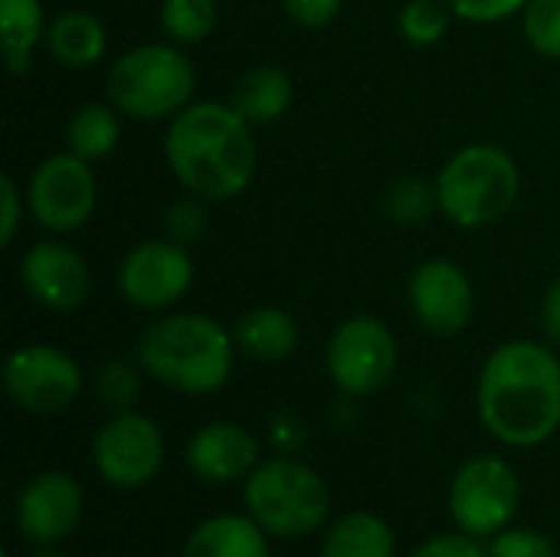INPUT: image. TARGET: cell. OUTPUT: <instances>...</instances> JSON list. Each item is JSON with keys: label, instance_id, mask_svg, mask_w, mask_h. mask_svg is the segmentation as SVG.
Masks as SVG:
<instances>
[{"label": "cell", "instance_id": "obj_11", "mask_svg": "<svg viewBox=\"0 0 560 557\" xmlns=\"http://www.w3.org/2000/svg\"><path fill=\"white\" fill-rule=\"evenodd\" d=\"M7 397L36 417L62 414L82 391V368L72 355L52 345H23L3 361Z\"/></svg>", "mask_w": 560, "mask_h": 557}, {"label": "cell", "instance_id": "obj_17", "mask_svg": "<svg viewBox=\"0 0 560 557\" xmlns=\"http://www.w3.org/2000/svg\"><path fill=\"white\" fill-rule=\"evenodd\" d=\"M180 557H272V548L266 529L253 515L220 512L187 535Z\"/></svg>", "mask_w": 560, "mask_h": 557}, {"label": "cell", "instance_id": "obj_16", "mask_svg": "<svg viewBox=\"0 0 560 557\" xmlns=\"http://www.w3.org/2000/svg\"><path fill=\"white\" fill-rule=\"evenodd\" d=\"M259 463V440L233 420L203 423L187 443V469L207 486L246 483Z\"/></svg>", "mask_w": 560, "mask_h": 557}, {"label": "cell", "instance_id": "obj_26", "mask_svg": "<svg viewBox=\"0 0 560 557\" xmlns=\"http://www.w3.org/2000/svg\"><path fill=\"white\" fill-rule=\"evenodd\" d=\"M141 364L138 361H125V358H112L95 371V397L108 414H125L138 407L141 397Z\"/></svg>", "mask_w": 560, "mask_h": 557}, {"label": "cell", "instance_id": "obj_27", "mask_svg": "<svg viewBox=\"0 0 560 557\" xmlns=\"http://www.w3.org/2000/svg\"><path fill=\"white\" fill-rule=\"evenodd\" d=\"M450 23L453 10L446 0H407L397 16L400 36L410 46H436L450 33Z\"/></svg>", "mask_w": 560, "mask_h": 557}, {"label": "cell", "instance_id": "obj_2", "mask_svg": "<svg viewBox=\"0 0 560 557\" xmlns=\"http://www.w3.org/2000/svg\"><path fill=\"white\" fill-rule=\"evenodd\" d=\"M164 158L187 194L233 200L256 177L253 125L230 102H190L167 125Z\"/></svg>", "mask_w": 560, "mask_h": 557}, {"label": "cell", "instance_id": "obj_37", "mask_svg": "<svg viewBox=\"0 0 560 557\" xmlns=\"http://www.w3.org/2000/svg\"><path fill=\"white\" fill-rule=\"evenodd\" d=\"M30 557H62L56 548H33V555Z\"/></svg>", "mask_w": 560, "mask_h": 557}, {"label": "cell", "instance_id": "obj_35", "mask_svg": "<svg viewBox=\"0 0 560 557\" xmlns=\"http://www.w3.org/2000/svg\"><path fill=\"white\" fill-rule=\"evenodd\" d=\"M269 437H272V446H276L282 456H295V450L302 446L305 430H302L299 417H292V414H279V417L269 423Z\"/></svg>", "mask_w": 560, "mask_h": 557}, {"label": "cell", "instance_id": "obj_25", "mask_svg": "<svg viewBox=\"0 0 560 557\" xmlns=\"http://www.w3.org/2000/svg\"><path fill=\"white\" fill-rule=\"evenodd\" d=\"M161 30L177 46H197L217 30V0H161Z\"/></svg>", "mask_w": 560, "mask_h": 557}, {"label": "cell", "instance_id": "obj_32", "mask_svg": "<svg viewBox=\"0 0 560 557\" xmlns=\"http://www.w3.org/2000/svg\"><path fill=\"white\" fill-rule=\"evenodd\" d=\"M23 213H26V190L10 174H3L0 177V246H10L16 240Z\"/></svg>", "mask_w": 560, "mask_h": 557}, {"label": "cell", "instance_id": "obj_1", "mask_svg": "<svg viewBox=\"0 0 560 557\" xmlns=\"http://www.w3.org/2000/svg\"><path fill=\"white\" fill-rule=\"evenodd\" d=\"M482 427L512 450H538L560 430V358L545 341L499 345L476 384Z\"/></svg>", "mask_w": 560, "mask_h": 557}, {"label": "cell", "instance_id": "obj_7", "mask_svg": "<svg viewBox=\"0 0 560 557\" xmlns=\"http://www.w3.org/2000/svg\"><path fill=\"white\" fill-rule=\"evenodd\" d=\"M446 509L459 532L489 542L515 522L522 509V479L515 466L495 453L472 456L456 469Z\"/></svg>", "mask_w": 560, "mask_h": 557}, {"label": "cell", "instance_id": "obj_14", "mask_svg": "<svg viewBox=\"0 0 560 557\" xmlns=\"http://www.w3.org/2000/svg\"><path fill=\"white\" fill-rule=\"evenodd\" d=\"M407 302L413 318L440 338H453L469 328L476 315V289L466 269L446 256L423 259L410 282H407Z\"/></svg>", "mask_w": 560, "mask_h": 557}, {"label": "cell", "instance_id": "obj_4", "mask_svg": "<svg viewBox=\"0 0 560 557\" xmlns=\"http://www.w3.org/2000/svg\"><path fill=\"white\" fill-rule=\"evenodd\" d=\"M440 213L459 230H482L512 213L522 194L518 161L499 144H466L436 174Z\"/></svg>", "mask_w": 560, "mask_h": 557}, {"label": "cell", "instance_id": "obj_21", "mask_svg": "<svg viewBox=\"0 0 560 557\" xmlns=\"http://www.w3.org/2000/svg\"><path fill=\"white\" fill-rule=\"evenodd\" d=\"M322 557H397V532L377 512H345L328 525Z\"/></svg>", "mask_w": 560, "mask_h": 557}, {"label": "cell", "instance_id": "obj_22", "mask_svg": "<svg viewBox=\"0 0 560 557\" xmlns=\"http://www.w3.org/2000/svg\"><path fill=\"white\" fill-rule=\"evenodd\" d=\"M46 13L39 0H0V36L7 72L23 76L33 66V49L46 39Z\"/></svg>", "mask_w": 560, "mask_h": 557}, {"label": "cell", "instance_id": "obj_28", "mask_svg": "<svg viewBox=\"0 0 560 557\" xmlns=\"http://www.w3.org/2000/svg\"><path fill=\"white\" fill-rule=\"evenodd\" d=\"M207 204H210V200H203V197H197V194L177 197V200L167 207V213H164V236L174 240V243H180V246H187V250H190L194 243H200V236H203L207 227H210Z\"/></svg>", "mask_w": 560, "mask_h": 557}, {"label": "cell", "instance_id": "obj_29", "mask_svg": "<svg viewBox=\"0 0 560 557\" xmlns=\"http://www.w3.org/2000/svg\"><path fill=\"white\" fill-rule=\"evenodd\" d=\"M522 20L528 46L548 59H560V0H528Z\"/></svg>", "mask_w": 560, "mask_h": 557}, {"label": "cell", "instance_id": "obj_19", "mask_svg": "<svg viewBox=\"0 0 560 557\" xmlns=\"http://www.w3.org/2000/svg\"><path fill=\"white\" fill-rule=\"evenodd\" d=\"M46 53L66 66V69H89L95 66L108 49V30L105 23L89 10H62L49 26L43 39Z\"/></svg>", "mask_w": 560, "mask_h": 557}, {"label": "cell", "instance_id": "obj_33", "mask_svg": "<svg viewBox=\"0 0 560 557\" xmlns=\"http://www.w3.org/2000/svg\"><path fill=\"white\" fill-rule=\"evenodd\" d=\"M345 0H282V10L292 23L305 30H325L338 20Z\"/></svg>", "mask_w": 560, "mask_h": 557}, {"label": "cell", "instance_id": "obj_34", "mask_svg": "<svg viewBox=\"0 0 560 557\" xmlns=\"http://www.w3.org/2000/svg\"><path fill=\"white\" fill-rule=\"evenodd\" d=\"M410 557H489V552L479 538L466 532H446V535L427 538Z\"/></svg>", "mask_w": 560, "mask_h": 557}, {"label": "cell", "instance_id": "obj_10", "mask_svg": "<svg viewBox=\"0 0 560 557\" xmlns=\"http://www.w3.org/2000/svg\"><path fill=\"white\" fill-rule=\"evenodd\" d=\"M164 433L138 410L112 414L92 440V466L112 489L135 492L158 479L164 466Z\"/></svg>", "mask_w": 560, "mask_h": 557}, {"label": "cell", "instance_id": "obj_6", "mask_svg": "<svg viewBox=\"0 0 560 557\" xmlns=\"http://www.w3.org/2000/svg\"><path fill=\"white\" fill-rule=\"evenodd\" d=\"M243 509L269 538H308L331 515V492L322 473L295 456L262 460L243 483Z\"/></svg>", "mask_w": 560, "mask_h": 557}, {"label": "cell", "instance_id": "obj_30", "mask_svg": "<svg viewBox=\"0 0 560 557\" xmlns=\"http://www.w3.org/2000/svg\"><path fill=\"white\" fill-rule=\"evenodd\" d=\"M489 557H560L558 545L538 529H505L489 538Z\"/></svg>", "mask_w": 560, "mask_h": 557}, {"label": "cell", "instance_id": "obj_24", "mask_svg": "<svg viewBox=\"0 0 560 557\" xmlns=\"http://www.w3.org/2000/svg\"><path fill=\"white\" fill-rule=\"evenodd\" d=\"M384 213L394 223L404 227H417L427 223L433 213H440V194H436V181H423L413 174L394 177L384 190Z\"/></svg>", "mask_w": 560, "mask_h": 557}, {"label": "cell", "instance_id": "obj_31", "mask_svg": "<svg viewBox=\"0 0 560 557\" xmlns=\"http://www.w3.org/2000/svg\"><path fill=\"white\" fill-rule=\"evenodd\" d=\"M453 16L466 23H499L528 7V0H446Z\"/></svg>", "mask_w": 560, "mask_h": 557}, {"label": "cell", "instance_id": "obj_36", "mask_svg": "<svg viewBox=\"0 0 560 557\" xmlns=\"http://www.w3.org/2000/svg\"><path fill=\"white\" fill-rule=\"evenodd\" d=\"M541 332L551 345H560V276L541 299Z\"/></svg>", "mask_w": 560, "mask_h": 557}, {"label": "cell", "instance_id": "obj_12", "mask_svg": "<svg viewBox=\"0 0 560 557\" xmlns=\"http://www.w3.org/2000/svg\"><path fill=\"white\" fill-rule=\"evenodd\" d=\"M194 286V259L174 240H144L118 263V292L141 312H167Z\"/></svg>", "mask_w": 560, "mask_h": 557}, {"label": "cell", "instance_id": "obj_3", "mask_svg": "<svg viewBox=\"0 0 560 557\" xmlns=\"http://www.w3.org/2000/svg\"><path fill=\"white\" fill-rule=\"evenodd\" d=\"M135 361L164 391L207 397L230 384L236 361L233 328L203 312H171L138 335Z\"/></svg>", "mask_w": 560, "mask_h": 557}, {"label": "cell", "instance_id": "obj_8", "mask_svg": "<svg viewBox=\"0 0 560 557\" xmlns=\"http://www.w3.org/2000/svg\"><path fill=\"white\" fill-rule=\"evenodd\" d=\"M400 345L390 325L377 315L345 318L325 348V368L331 384L345 397H371L397 374Z\"/></svg>", "mask_w": 560, "mask_h": 557}, {"label": "cell", "instance_id": "obj_20", "mask_svg": "<svg viewBox=\"0 0 560 557\" xmlns=\"http://www.w3.org/2000/svg\"><path fill=\"white\" fill-rule=\"evenodd\" d=\"M292 76L279 66H253L246 69L233 89H230V105L256 128V125H272L279 121L289 105H292Z\"/></svg>", "mask_w": 560, "mask_h": 557}, {"label": "cell", "instance_id": "obj_23", "mask_svg": "<svg viewBox=\"0 0 560 557\" xmlns=\"http://www.w3.org/2000/svg\"><path fill=\"white\" fill-rule=\"evenodd\" d=\"M121 141V118L112 102H85L66 121V151L82 161H105Z\"/></svg>", "mask_w": 560, "mask_h": 557}, {"label": "cell", "instance_id": "obj_5", "mask_svg": "<svg viewBox=\"0 0 560 557\" xmlns=\"http://www.w3.org/2000/svg\"><path fill=\"white\" fill-rule=\"evenodd\" d=\"M105 92L108 102L135 121L174 118L194 102L197 69L177 43H141L108 66Z\"/></svg>", "mask_w": 560, "mask_h": 557}, {"label": "cell", "instance_id": "obj_18", "mask_svg": "<svg viewBox=\"0 0 560 557\" xmlns=\"http://www.w3.org/2000/svg\"><path fill=\"white\" fill-rule=\"evenodd\" d=\"M236 351L259 364H279L299 348V322L279 305H256L233 325Z\"/></svg>", "mask_w": 560, "mask_h": 557}, {"label": "cell", "instance_id": "obj_15", "mask_svg": "<svg viewBox=\"0 0 560 557\" xmlns=\"http://www.w3.org/2000/svg\"><path fill=\"white\" fill-rule=\"evenodd\" d=\"M20 282L46 312H75L92 292V269L69 243L39 240L20 256Z\"/></svg>", "mask_w": 560, "mask_h": 557}, {"label": "cell", "instance_id": "obj_13", "mask_svg": "<svg viewBox=\"0 0 560 557\" xmlns=\"http://www.w3.org/2000/svg\"><path fill=\"white\" fill-rule=\"evenodd\" d=\"M85 512L82 486L59 469L30 476L13 499V525L33 548H56L66 542Z\"/></svg>", "mask_w": 560, "mask_h": 557}, {"label": "cell", "instance_id": "obj_9", "mask_svg": "<svg viewBox=\"0 0 560 557\" xmlns=\"http://www.w3.org/2000/svg\"><path fill=\"white\" fill-rule=\"evenodd\" d=\"M26 210L49 233H72L85 227L98 204V181L92 161L72 151L43 158L26 181Z\"/></svg>", "mask_w": 560, "mask_h": 557}]
</instances>
